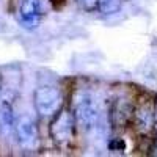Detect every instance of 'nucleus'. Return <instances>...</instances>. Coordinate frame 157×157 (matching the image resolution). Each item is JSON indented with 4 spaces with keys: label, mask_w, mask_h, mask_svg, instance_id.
<instances>
[{
    "label": "nucleus",
    "mask_w": 157,
    "mask_h": 157,
    "mask_svg": "<svg viewBox=\"0 0 157 157\" xmlns=\"http://www.w3.org/2000/svg\"><path fill=\"white\" fill-rule=\"evenodd\" d=\"M74 115H75V121L82 129L85 130L93 129L99 120V109L93 96L88 93L77 94L74 102Z\"/></svg>",
    "instance_id": "f257e3e1"
},
{
    "label": "nucleus",
    "mask_w": 157,
    "mask_h": 157,
    "mask_svg": "<svg viewBox=\"0 0 157 157\" xmlns=\"http://www.w3.org/2000/svg\"><path fill=\"white\" fill-rule=\"evenodd\" d=\"M61 101H63L61 91L57 86H52V85L39 86L35 91V96H33L35 109L41 116L55 115L61 107Z\"/></svg>",
    "instance_id": "f03ea898"
},
{
    "label": "nucleus",
    "mask_w": 157,
    "mask_h": 157,
    "mask_svg": "<svg viewBox=\"0 0 157 157\" xmlns=\"http://www.w3.org/2000/svg\"><path fill=\"white\" fill-rule=\"evenodd\" d=\"M14 129H16V135L19 143L24 148H35L38 143V129L35 121L32 120L30 116L22 115L19 116L16 123H14Z\"/></svg>",
    "instance_id": "7ed1b4c3"
},
{
    "label": "nucleus",
    "mask_w": 157,
    "mask_h": 157,
    "mask_svg": "<svg viewBox=\"0 0 157 157\" xmlns=\"http://www.w3.org/2000/svg\"><path fill=\"white\" fill-rule=\"evenodd\" d=\"M41 5L39 0H22L19 6V22L24 29L35 30L41 22Z\"/></svg>",
    "instance_id": "20e7f679"
},
{
    "label": "nucleus",
    "mask_w": 157,
    "mask_h": 157,
    "mask_svg": "<svg viewBox=\"0 0 157 157\" xmlns=\"http://www.w3.org/2000/svg\"><path fill=\"white\" fill-rule=\"evenodd\" d=\"M74 130V120L69 112L58 110L55 113V118L50 124V134L57 141H66L71 138Z\"/></svg>",
    "instance_id": "39448f33"
},
{
    "label": "nucleus",
    "mask_w": 157,
    "mask_h": 157,
    "mask_svg": "<svg viewBox=\"0 0 157 157\" xmlns=\"http://www.w3.org/2000/svg\"><path fill=\"white\" fill-rule=\"evenodd\" d=\"M0 121L3 123L6 129L14 127V109H13V102L8 98L0 99Z\"/></svg>",
    "instance_id": "423d86ee"
},
{
    "label": "nucleus",
    "mask_w": 157,
    "mask_h": 157,
    "mask_svg": "<svg viewBox=\"0 0 157 157\" xmlns=\"http://www.w3.org/2000/svg\"><path fill=\"white\" fill-rule=\"evenodd\" d=\"M123 3H124V0H99L98 10L102 14L110 16V14H115V13H118L123 8Z\"/></svg>",
    "instance_id": "0eeeda50"
},
{
    "label": "nucleus",
    "mask_w": 157,
    "mask_h": 157,
    "mask_svg": "<svg viewBox=\"0 0 157 157\" xmlns=\"http://www.w3.org/2000/svg\"><path fill=\"white\" fill-rule=\"evenodd\" d=\"M0 94H2V82H0Z\"/></svg>",
    "instance_id": "6e6552de"
}]
</instances>
